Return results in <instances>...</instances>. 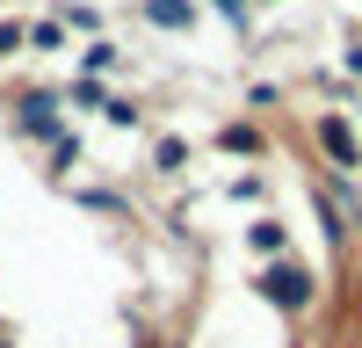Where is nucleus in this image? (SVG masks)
Instances as JSON below:
<instances>
[{"instance_id": "f257e3e1", "label": "nucleus", "mask_w": 362, "mask_h": 348, "mask_svg": "<svg viewBox=\"0 0 362 348\" xmlns=\"http://www.w3.org/2000/svg\"><path fill=\"white\" fill-rule=\"evenodd\" d=\"M261 298L283 305V312H305L312 305V276L297 269V261H268V269H261Z\"/></svg>"}, {"instance_id": "f03ea898", "label": "nucleus", "mask_w": 362, "mask_h": 348, "mask_svg": "<svg viewBox=\"0 0 362 348\" xmlns=\"http://www.w3.org/2000/svg\"><path fill=\"white\" fill-rule=\"evenodd\" d=\"M15 131L51 145V138H58V95H22V102H15Z\"/></svg>"}, {"instance_id": "7ed1b4c3", "label": "nucleus", "mask_w": 362, "mask_h": 348, "mask_svg": "<svg viewBox=\"0 0 362 348\" xmlns=\"http://www.w3.org/2000/svg\"><path fill=\"white\" fill-rule=\"evenodd\" d=\"M319 145H326V153H334L341 167H355V138H348V124H341V116H326V124H319Z\"/></svg>"}, {"instance_id": "20e7f679", "label": "nucleus", "mask_w": 362, "mask_h": 348, "mask_svg": "<svg viewBox=\"0 0 362 348\" xmlns=\"http://www.w3.org/2000/svg\"><path fill=\"white\" fill-rule=\"evenodd\" d=\"M145 15L160 29H189V0H145Z\"/></svg>"}, {"instance_id": "39448f33", "label": "nucleus", "mask_w": 362, "mask_h": 348, "mask_svg": "<svg viewBox=\"0 0 362 348\" xmlns=\"http://www.w3.org/2000/svg\"><path fill=\"white\" fill-rule=\"evenodd\" d=\"M29 44H37V51H66V22H29Z\"/></svg>"}, {"instance_id": "423d86ee", "label": "nucleus", "mask_w": 362, "mask_h": 348, "mask_svg": "<svg viewBox=\"0 0 362 348\" xmlns=\"http://www.w3.org/2000/svg\"><path fill=\"white\" fill-rule=\"evenodd\" d=\"M73 160H80V138H66V131H58V138H51V167H58V174H66Z\"/></svg>"}, {"instance_id": "0eeeda50", "label": "nucleus", "mask_w": 362, "mask_h": 348, "mask_svg": "<svg viewBox=\"0 0 362 348\" xmlns=\"http://www.w3.org/2000/svg\"><path fill=\"white\" fill-rule=\"evenodd\" d=\"M254 247H261V254H283V225L261 218V225H254Z\"/></svg>"}, {"instance_id": "6e6552de", "label": "nucleus", "mask_w": 362, "mask_h": 348, "mask_svg": "<svg viewBox=\"0 0 362 348\" xmlns=\"http://www.w3.org/2000/svg\"><path fill=\"white\" fill-rule=\"evenodd\" d=\"M22 44H29V29H22V22H0V58L22 51Z\"/></svg>"}, {"instance_id": "1a4fd4ad", "label": "nucleus", "mask_w": 362, "mask_h": 348, "mask_svg": "<svg viewBox=\"0 0 362 348\" xmlns=\"http://www.w3.org/2000/svg\"><path fill=\"white\" fill-rule=\"evenodd\" d=\"M210 8H225V15H239V8H247V0H210Z\"/></svg>"}, {"instance_id": "9d476101", "label": "nucleus", "mask_w": 362, "mask_h": 348, "mask_svg": "<svg viewBox=\"0 0 362 348\" xmlns=\"http://www.w3.org/2000/svg\"><path fill=\"white\" fill-rule=\"evenodd\" d=\"M0 348H15V341H0Z\"/></svg>"}]
</instances>
